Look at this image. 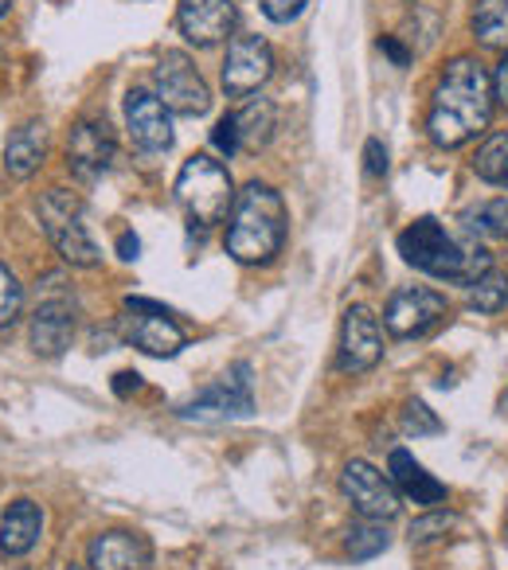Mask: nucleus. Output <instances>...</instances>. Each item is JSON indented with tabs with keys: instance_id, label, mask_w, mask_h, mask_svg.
Instances as JSON below:
<instances>
[{
	"instance_id": "1",
	"label": "nucleus",
	"mask_w": 508,
	"mask_h": 570,
	"mask_svg": "<svg viewBox=\"0 0 508 570\" xmlns=\"http://www.w3.org/2000/svg\"><path fill=\"white\" fill-rule=\"evenodd\" d=\"M492 75L473 56H453L434 87L427 114V134L438 149H458L485 134L492 121Z\"/></svg>"
},
{
	"instance_id": "2",
	"label": "nucleus",
	"mask_w": 508,
	"mask_h": 570,
	"mask_svg": "<svg viewBox=\"0 0 508 570\" xmlns=\"http://www.w3.org/2000/svg\"><path fill=\"white\" fill-rule=\"evenodd\" d=\"M399 254H403L407 266L450 285H473L477 277L492 269V254L485 250V243H477V235H469L466 227L450 230L430 215L399 230Z\"/></svg>"
},
{
	"instance_id": "3",
	"label": "nucleus",
	"mask_w": 508,
	"mask_h": 570,
	"mask_svg": "<svg viewBox=\"0 0 508 570\" xmlns=\"http://www.w3.org/2000/svg\"><path fill=\"white\" fill-rule=\"evenodd\" d=\"M286 243V204L263 180H251L235 196L227 227V254L243 266H263Z\"/></svg>"
},
{
	"instance_id": "4",
	"label": "nucleus",
	"mask_w": 508,
	"mask_h": 570,
	"mask_svg": "<svg viewBox=\"0 0 508 570\" xmlns=\"http://www.w3.org/2000/svg\"><path fill=\"white\" fill-rule=\"evenodd\" d=\"M176 199L196 223L215 227L235 207V184H231V173L219 160L207 157V153H196V157L184 160L180 176H176Z\"/></svg>"
},
{
	"instance_id": "5",
	"label": "nucleus",
	"mask_w": 508,
	"mask_h": 570,
	"mask_svg": "<svg viewBox=\"0 0 508 570\" xmlns=\"http://www.w3.org/2000/svg\"><path fill=\"white\" fill-rule=\"evenodd\" d=\"M40 223L63 262L82 266V269H95L98 262H102V250H98L87 223H82V199L75 196V191L51 188L48 196L40 199Z\"/></svg>"
},
{
	"instance_id": "6",
	"label": "nucleus",
	"mask_w": 508,
	"mask_h": 570,
	"mask_svg": "<svg viewBox=\"0 0 508 570\" xmlns=\"http://www.w3.org/2000/svg\"><path fill=\"white\" fill-rule=\"evenodd\" d=\"M153 87H157V98L180 118H204L212 110V90H207L204 75L196 71L184 51H165L153 71Z\"/></svg>"
},
{
	"instance_id": "7",
	"label": "nucleus",
	"mask_w": 508,
	"mask_h": 570,
	"mask_svg": "<svg viewBox=\"0 0 508 570\" xmlns=\"http://www.w3.org/2000/svg\"><path fill=\"white\" fill-rule=\"evenodd\" d=\"M126 341L134 344L145 356H176V352L188 344L184 328L173 321V313L157 302H145V297H126Z\"/></svg>"
},
{
	"instance_id": "8",
	"label": "nucleus",
	"mask_w": 508,
	"mask_h": 570,
	"mask_svg": "<svg viewBox=\"0 0 508 570\" xmlns=\"http://www.w3.org/2000/svg\"><path fill=\"white\" fill-rule=\"evenodd\" d=\"M254 411V395H251V364H235L219 383H212L207 391H199L192 403H184L180 419H196V422H231V419H246Z\"/></svg>"
},
{
	"instance_id": "9",
	"label": "nucleus",
	"mask_w": 508,
	"mask_h": 570,
	"mask_svg": "<svg viewBox=\"0 0 508 570\" xmlns=\"http://www.w3.org/2000/svg\"><path fill=\"white\" fill-rule=\"evenodd\" d=\"M341 492L364 520H395L399 508H403V497L391 484V476L368 465V461H349L341 469Z\"/></svg>"
},
{
	"instance_id": "10",
	"label": "nucleus",
	"mask_w": 508,
	"mask_h": 570,
	"mask_svg": "<svg viewBox=\"0 0 508 570\" xmlns=\"http://www.w3.org/2000/svg\"><path fill=\"white\" fill-rule=\"evenodd\" d=\"M442 317H446V297L438 294V289H427V285L395 289L388 309H383V325H388V333L399 336V341L427 336Z\"/></svg>"
},
{
	"instance_id": "11",
	"label": "nucleus",
	"mask_w": 508,
	"mask_h": 570,
	"mask_svg": "<svg viewBox=\"0 0 508 570\" xmlns=\"http://www.w3.org/2000/svg\"><path fill=\"white\" fill-rule=\"evenodd\" d=\"M274 71V51L263 36H235L223 59V90L231 98H246L263 87Z\"/></svg>"
},
{
	"instance_id": "12",
	"label": "nucleus",
	"mask_w": 508,
	"mask_h": 570,
	"mask_svg": "<svg viewBox=\"0 0 508 570\" xmlns=\"http://www.w3.org/2000/svg\"><path fill=\"white\" fill-rule=\"evenodd\" d=\"M383 360V328L368 305H352L344 313L341 325V352H336V367L341 372H372Z\"/></svg>"
},
{
	"instance_id": "13",
	"label": "nucleus",
	"mask_w": 508,
	"mask_h": 570,
	"mask_svg": "<svg viewBox=\"0 0 508 570\" xmlns=\"http://www.w3.org/2000/svg\"><path fill=\"white\" fill-rule=\"evenodd\" d=\"M114 129L106 126V118H82L79 126L71 129V141H67V165L79 180H98L106 168L114 165Z\"/></svg>"
},
{
	"instance_id": "14",
	"label": "nucleus",
	"mask_w": 508,
	"mask_h": 570,
	"mask_svg": "<svg viewBox=\"0 0 508 570\" xmlns=\"http://www.w3.org/2000/svg\"><path fill=\"white\" fill-rule=\"evenodd\" d=\"M238 20L235 0H180L176 9V28L196 48H215L231 36Z\"/></svg>"
},
{
	"instance_id": "15",
	"label": "nucleus",
	"mask_w": 508,
	"mask_h": 570,
	"mask_svg": "<svg viewBox=\"0 0 508 570\" xmlns=\"http://www.w3.org/2000/svg\"><path fill=\"white\" fill-rule=\"evenodd\" d=\"M168 106L149 90H129L126 95V129L134 137L137 149L145 153H165L173 145V118Z\"/></svg>"
},
{
	"instance_id": "16",
	"label": "nucleus",
	"mask_w": 508,
	"mask_h": 570,
	"mask_svg": "<svg viewBox=\"0 0 508 570\" xmlns=\"http://www.w3.org/2000/svg\"><path fill=\"white\" fill-rule=\"evenodd\" d=\"M149 562L153 547L137 531H102L87 547L90 570H149Z\"/></svg>"
},
{
	"instance_id": "17",
	"label": "nucleus",
	"mask_w": 508,
	"mask_h": 570,
	"mask_svg": "<svg viewBox=\"0 0 508 570\" xmlns=\"http://www.w3.org/2000/svg\"><path fill=\"white\" fill-rule=\"evenodd\" d=\"M75 341V305L67 297H48L32 313V348L36 356L56 360Z\"/></svg>"
},
{
	"instance_id": "18",
	"label": "nucleus",
	"mask_w": 508,
	"mask_h": 570,
	"mask_svg": "<svg viewBox=\"0 0 508 570\" xmlns=\"http://www.w3.org/2000/svg\"><path fill=\"white\" fill-rule=\"evenodd\" d=\"M388 476H391V484L399 489V497L414 500V504H422V508L446 504V484L434 481V476H430L427 469H422L407 450H391Z\"/></svg>"
},
{
	"instance_id": "19",
	"label": "nucleus",
	"mask_w": 508,
	"mask_h": 570,
	"mask_svg": "<svg viewBox=\"0 0 508 570\" xmlns=\"http://www.w3.org/2000/svg\"><path fill=\"white\" fill-rule=\"evenodd\" d=\"M43 531V512L32 500H12L9 512L0 515V554L4 559H20L36 547Z\"/></svg>"
},
{
	"instance_id": "20",
	"label": "nucleus",
	"mask_w": 508,
	"mask_h": 570,
	"mask_svg": "<svg viewBox=\"0 0 508 570\" xmlns=\"http://www.w3.org/2000/svg\"><path fill=\"white\" fill-rule=\"evenodd\" d=\"M43 153H48L43 121H25L20 129H12L9 145H4V168H9V176L25 180V176H32L43 165Z\"/></svg>"
},
{
	"instance_id": "21",
	"label": "nucleus",
	"mask_w": 508,
	"mask_h": 570,
	"mask_svg": "<svg viewBox=\"0 0 508 570\" xmlns=\"http://www.w3.org/2000/svg\"><path fill=\"white\" fill-rule=\"evenodd\" d=\"M235 118V137H238V149L243 153H258L271 145L274 137V102L271 98H254V102H246L238 114H231Z\"/></svg>"
},
{
	"instance_id": "22",
	"label": "nucleus",
	"mask_w": 508,
	"mask_h": 570,
	"mask_svg": "<svg viewBox=\"0 0 508 570\" xmlns=\"http://www.w3.org/2000/svg\"><path fill=\"white\" fill-rule=\"evenodd\" d=\"M388 547H391V535H388V528H383V520H364V515H360V520L344 531V551H349L352 562L375 559V554H383Z\"/></svg>"
},
{
	"instance_id": "23",
	"label": "nucleus",
	"mask_w": 508,
	"mask_h": 570,
	"mask_svg": "<svg viewBox=\"0 0 508 570\" xmlns=\"http://www.w3.org/2000/svg\"><path fill=\"white\" fill-rule=\"evenodd\" d=\"M473 36L485 43V48H505L508 51V0H477Z\"/></svg>"
},
{
	"instance_id": "24",
	"label": "nucleus",
	"mask_w": 508,
	"mask_h": 570,
	"mask_svg": "<svg viewBox=\"0 0 508 570\" xmlns=\"http://www.w3.org/2000/svg\"><path fill=\"white\" fill-rule=\"evenodd\" d=\"M461 227L469 235H485V238H508V196L500 199H481L461 215Z\"/></svg>"
},
{
	"instance_id": "25",
	"label": "nucleus",
	"mask_w": 508,
	"mask_h": 570,
	"mask_svg": "<svg viewBox=\"0 0 508 570\" xmlns=\"http://www.w3.org/2000/svg\"><path fill=\"white\" fill-rule=\"evenodd\" d=\"M469 309L481 313V317H497L500 309H508V274L489 269L485 277H477L469 285Z\"/></svg>"
},
{
	"instance_id": "26",
	"label": "nucleus",
	"mask_w": 508,
	"mask_h": 570,
	"mask_svg": "<svg viewBox=\"0 0 508 570\" xmlns=\"http://www.w3.org/2000/svg\"><path fill=\"white\" fill-rule=\"evenodd\" d=\"M473 173L481 176L485 184L508 188V134H492L489 141H485L481 149H477Z\"/></svg>"
},
{
	"instance_id": "27",
	"label": "nucleus",
	"mask_w": 508,
	"mask_h": 570,
	"mask_svg": "<svg viewBox=\"0 0 508 570\" xmlns=\"http://www.w3.org/2000/svg\"><path fill=\"white\" fill-rule=\"evenodd\" d=\"M25 309V285L17 282L9 266H0V328L12 325Z\"/></svg>"
},
{
	"instance_id": "28",
	"label": "nucleus",
	"mask_w": 508,
	"mask_h": 570,
	"mask_svg": "<svg viewBox=\"0 0 508 570\" xmlns=\"http://www.w3.org/2000/svg\"><path fill=\"white\" fill-rule=\"evenodd\" d=\"M403 430L411 438H427V434H438V430H442V422H438V414L430 411L422 399H411V403L403 406Z\"/></svg>"
},
{
	"instance_id": "29",
	"label": "nucleus",
	"mask_w": 508,
	"mask_h": 570,
	"mask_svg": "<svg viewBox=\"0 0 508 570\" xmlns=\"http://www.w3.org/2000/svg\"><path fill=\"white\" fill-rule=\"evenodd\" d=\"M450 523H453V515L446 512V508H438V512H430V515H422V520H414L407 535H411V543L422 547V543H430V539L446 535V531H450Z\"/></svg>"
},
{
	"instance_id": "30",
	"label": "nucleus",
	"mask_w": 508,
	"mask_h": 570,
	"mask_svg": "<svg viewBox=\"0 0 508 570\" xmlns=\"http://www.w3.org/2000/svg\"><path fill=\"white\" fill-rule=\"evenodd\" d=\"M305 4H310V0H258L263 17L274 20V24H290V20H297L305 12Z\"/></svg>"
},
{
	"instance_id": "31",
	"label": "nucleus",
	"mask_w": 508,
	"mask_h": 570,
	"mask_svg": "<svg viewBox=\"0 0 508 570\" xmlns=\"http://www.w3.org/2000/svg\"><path fill=\"white\" fill-rule=\"evenodd\" d=\"M212 141H215V149H219V153H227V157H231V153H238L235 118H231V114H227V118H219V121H215V129H212Z\"/></svg>"
},
{
	"instance_id": "32",
	"label": "nucleus",
	"mask_w": 508,
	"mask_h": 570,
	"mask_svg": "<svg viewBox=\"0 0 508 570\" xmlns=\"http://www.w3.org/2000/svg\"><path fill=\"white\" fill-rule=\"evenodd\" d=\"M364 160H368V173H372V176H383V173H388V149H383V145L375 141V137L364 145Z\"/></svg>"
},
{
	"instance_id": "33",
	"label": "nucleus",
	"mask_w": 508,
	"mask_h": 570,
	"mask_svg": "<svg viewBox=\"0 0 508 570\" xmlns=\"http://www.w3.org/2000/svg\"><path fill=\"white\" fill-rule=\"evenodd\" d=\"M492 98H497V106H505L508 110V51L497 63V71H492Z\"/></svg>"
},
{
	"instance_id": "34",
	"label": "nucleus",
	"mask_w": 508,
	"mask_h": 570,
	"mask_svg": "<svg viewBox=\"0 0 508 570\" xmlns=\"http://www.w3.org/2000/svg\"><path fill=\"white\" fill-rule=\"evenodd\" d=\"M380 51H383V56H388L395 67H407V63H411V51H407L403 43L395 40V36H383V40H380Z\"/></svg>"
},
{
	"instance_id": "35",
	"label": "nucleus",
	"mask_w": 508,
	"mask_h": 570,
	"mask_svg": "<svg viewBox=\"0 0 508 570\" xmlns=\"http://www.w3.org/2000/svg\"><path fill=\"white\" fill-rule=\"evenodd\" d=\"M141 387V375L137 372H118L114 375V391H118V395H129V391H137Z\"/></svg>"
},
{
	"instance_id": "36",
	"label": "nucleus",
	"mask_w": 508,
	"mask_h": 570,
	"mask_svg": "<svg viewBox=\"0 0 508 570\" xmlns=\"http://www.w3.org/2000/svg\"><path fill=\"white\" fill-rule=\"evenodd\" d=\"M137 250H141V243H137V235H129V230H121V238H118V258L134 262V258H137Z\"/></svg>"
},
{
	"instance_id": "37",
	"label": "nucleus",
	"mask_w": 508,
	"mask_h": 570,
	"mask_svg": "<svg viewBox=\"0 0 508 570\" xmlns=\"http://www.w3.org/2000/svg\"><path fill=\"white\" fill-rule=\"evenodd\" d=\"M9 9H12V0H0V17H4Z\"/></svg>"
},
{
	"instance_id": "38",
	"label": "nucleus",
	"mask_w": 508,
	"mask_h": 570,
	"mask_svg": "<svg viewBox=\"0 0 508 570\" xmlns=\"http://www.w3.org/2000/svg\"><path fill=\"white\" fill-rule=\"evenodd\" d=\"M67 570H82V567H67Z\"/></svg>"
}]
</instances>
